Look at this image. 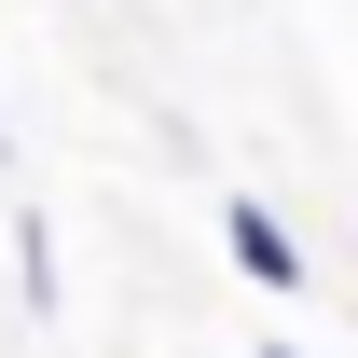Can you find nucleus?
Wrapping results in <instances>:
<instances>
[{"label": "nucleus", "instance_id": "obj_1", "mask_svg": "<svg viewBox=\"0 0 358 358\" xmlns=\"http://www.w3.org/2000/svg\"><path fill=\"white\" fill-rule=\"evenodd\" d=\"M221 248H234V275H248V289H262V303H303V234H289V221H275V207H262V193H221Z\"/></svg>", "mask_w": 358, "mask_h": 358}, {"label": "nucleus", "instance_id": "obj_2", "mask_svg": "<svg viewBox=\"0 0 358 358\" xmlns=\"http://www.w3.org/2000/svg\"><path fill=\"white\" fill-rule=\"evenodd\" d=\"M14 289H28V317L69 303V275H55V221H42V207H14Z\"/></svg>", "mask_w": 358, "mask_h": 358}, {"label": "nucleus", "instance_id": "obj_3", "mask_svg": "<svg viewBox=\"0 0 358 358\" xmlns=\"http://www.w3.org/2000/svg\"><path fill=\"white\" fill-rule=\"evenodd\" d=\"M0 166H14V110H0Z\"/></svg>", "mask_w": 358, "mask_h": 358}, {"label": "nucleus", "instance_id": "obj_4", "mask_svg": "<svg viewBox=\"0 0 358 358\" xmlns=\"http://www.w3.org/2000/svg\"><path fill=\"white\" fill-rule=\"evenodd\" d=\"M262 358H303V345H262Z\"/></svg>", "mask_w": 358, "mask_h": 358}]
</instances>
